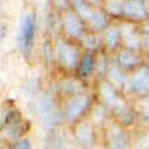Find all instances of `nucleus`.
<instances>
[{
	"instance_id": "9d476101",
	"label": "nucleus",
	"mask_w": 149,
	"mask_h": 149,
	"mask_svg": "<svg viewBox=\"0 0 149 149\" xmlns=\"http://www.w3.org/2000/svg\"><path fill=\"white\" fill-rule=\"evenodd\" d=\"M95 63H97L95 52L85 50V54L80 56V61H78V66H76L74 73L78 74L81 80H87V78H90L92 74L95 73Z\"/></svg>"
},
{
	"instance_id": "412c9836",
	"label": "nucleus",
	"mask_w": 149,
	"mask_h": 149,
	"mask_svg": "<svg viewBox=\"0 0 149 149\" xmlns=\"http://www.w3.org/2000/svg\"><path fill=\"white\" fill-rule=\"evenodd\" d=\"M0 134H2V125H0Z\"/></svg>"
},
{
	"instance_id": "7ed1b4c3",
	"label": "nucleus",
	"mask_w": 149,
	"mask_h": 149,
	"mask_svg": "<svg viewBox=\"0 0 149 149\" xmlns=\"http://www.w3.org/2000/svg\"><path fill=\"white\" fill-rule=\"evenodd\" d=\"M61 106H63V116H64V120L71 121V123H76L78 120H81L87 113L90 111V108H92V97L81 90V92L73 94V95L64 97V101H63Z\"/></svg>"
},
{
	"instance_id": "aec40b11",
	"label": "nucleus",
	"mask_w": 149,
	"mask_h": 149,
	"mask_svg": "<svg viewBox=\"0 0 149 149\" xmlns=\"http://www.w3.org/2000/svg\"><path fill=\"white\" fill-rule=\"evenodd\" d=\"M88 3H92V5H101L102 3V0H87Z\"/></svg>"
},
{
	"instance_id": "4468645a",
	"label": "nucleus",
	"mask_w": 149,
	"mask_h": 149,
	"mask_svg": "<svg viewBox=\"0 0 149 149\" xmlns=\"http://www.w3.org/2000/svg\"><path fill=\"white\" fill-rule=\"evenodd\" d=\"M80 43H81V47H85V50H88V52H99L101 49H102V38L99 35V31H87L83 37L80 38Z\"/></svg>"
},
{
	"instance_id": "6ab92c4d",
	"label": "nucleus",
	"mask_w": 149,
	"mask_h": 149,
	"mask_svg": "<svg viewBox=\"0 0 149 149\" xmlns=\"http://www.w3.org/2000/svg\"><path fill=\"white\" fill-rule=\"evenodd\" d=\"M12 148H16V149H30L31 148V144H30V141L28 139H17L16 141V144H12Z\"/></svg>"
},
{
	"instance_id": "f3484780",
	"label": "nucleus",
	"mask_w": 149,
	"mask_h": 149,
	"mask_svg": "<svg viewBox=\"0 0 149 149\" xmlns=\"http://www.w3.org/2000/svg\"><path fill=\"white\" fill-rule=\"evenodd\" d=\"M108 17H118L123 14V0H102Z\"/></svg>"
},
{
	"instance_id": "2eb2a0df",
	"label": "nucleus",
	"mask_w": 149,
	"mask_h": 149,
	"mask_svg": "<svg viewBox=\"0 0 149 149\" xmlns=\"http://www.w3.org/2000/svg\"><path fill=\"white\" fill-rule=\"evenodd\" d=\"M74 134H76V141L85 144V146H92L94 144V137H92V128L88 127V123L78 120L76 121V128H74Z\"/></svg>"
},
{
	"instance_id": "ddd939ff",
	"label": "nucleus",
	"mask_w": 149,
	"mask_h": 149,
	"mask_svg": "<svg viewBox=\"0 0 149 149\" xmlns=\"http://www.w3.org/2000/svg\"><path fill=\"white\" fill-rule=\"evenodd\" d=\"M120 40H121V31H120V28H116V26H106V28L102 30V47H104V49H108V50L118 49Z\"/></svg>"
},
{
	"instance_id": "20e7f679",
	"label": "nucleus",
	"mask_w": 149,
	"mask_h": 149,
	"mask_svg": "<svg viewBox=\"0 0 149 149\" xmlns=\"http://www.w3.org/2000/svg\"><path fill=\"white\" fill-rule=\"evenodd\" d=\"M59 14H61V17H59V26H61L63 37L71 38L74 42H80V38L88 31L85 19H83L74 9H66V10H63V12H59Z\"/></svg>"
},
{
	"instance_id": "9b49d317",
	"label": "nucleus",
	"mask_w": 149,
	"mask_h": 149,
	"mask_svg": "<svg viewBox=\"0 0 149 149\" xmlns=\"http://www.w3.org/2000/svg\"><path fill=\"white\" fill-rule=\"evenodd\" d=\"M99 97H101L102 104L108 106V108H114V106L120 102L118 88H116L113 83H109L108 80L101 81V87H99Z\"/></svg>"
},
{
	"instance_id": "f03ea898",
	"label": "nucleus",
	"mask_w": 149,
	"mask_h": 149,
	"mask_svg": "<svg viewBox=\"0 0 149 149\" xmlns=\"http://www.w3.org/2000/svg\"><path fill=\"white\" fill-rule=\"evenodd\" d=\"M80 56H81V52H80L78 42L66 37L57 38V42L54 45V57L59 63V66L64 70V73H74Z\"/></svg>"
},
{
	"instance_id": "f8f14e48",
	"label": "nucleus",
	"mask_w": 149,
	"mask_h": 149,
	"mask_svg": "<svg viewBox=\"0 0 149 149\" xmlns=\"http://www.w3.org/2000/svg\"><path fill=\"white\" fill-rule=\"evenodd\" d=\"M116 64L123 70H134L141 64V59L139 56L130 50V49H120L118 54H116Z\"/></svg>"
},
{
	"instance_id": "f257e3e1",
	"label": "nucleus",
	"mask_w": 149,
	"mask_h": 149,
	"mask_svg": "<svg viewBox=\"0 0 149 149\" xmlns=\"http://www.w3.org/2000/svg\"><path fill=\"white\" fill-rule=\"evenodd\" d=\"M37 109L38 114L43 121V125L50 130H54L56 127L64 123V116H63V106L57 101V97L52 92H43L37 101Z\"/></svg>"
},
{
	"instance_id": "a211bd4d",
	"label": "nucleus",
	"mask_w": 149,
	"mask_h": 149,
	"mask_svg": "<svg viewBox=\"0 0 149 149\" xmlns=\"http://www.w3.org/2000/svg\"><path fill=\"white\" fill-rule=\"evenodd\" d=\"M52 7L57 10V12H63L66 9H71V0H50Z\"/></svg>"
},
{
	"instance_id": "dca6fc26",
	"label": "nucleus",
	"mask_w": 149,
	"mask_h": 149,
	"mask_svg": "<svg viewBox=\"0 0 149 149\" xmlns=\"http://www.w3.org/2000/svg\"><path fill=\"white\" fill-rule=\"evenodd\" d=\"M108 142L111 148H125L127 146V135L121 130V127L113 125L108 128Z\"/></svg>"
},
{
	"instance_id": "423d86ee",
	"label": "nucleus",
	"mask_w": 149,
	"mask_h": 149,
	"mask_svg": "<svg viewBox=\"0 0 149 149\" xmlns=\"http://www.w3.org/2000/svg\"><path fill=\"white\" fill-rule=\"evenodd\" d=\"M28 127H30V123L23 118V114L17 108L10 106L3 113V130H5L7 137H10L12 141L21 139L28 132Z\"/></svg>"
},
{
	"instance_id": "0eeeda50",
	"label": "nucleus",
	"mask_w": 149,
	"mask_h": 149,
	"mask_svg": "<svg viewBox=\"0 0 149 149\" xmlns=\"http://www.w3.org/2000/svg\"><path fill=\"white\" fill-rule=\"evenodd\" d=\"M81 78L76 73H64L56 83V92L59 94V97H68V95H73L76 92H81Z\"/></svg>"
},
{
	"instance_id": "39448f33",
	"label": "nucleus",
	"mask_w": 149,
	"mask_h": 149,
	"mask_svg": "<svg viewBox=\"0 0 149 149\" xmlns=\"http://www.w3.org/2000/svg\"><path fill=\"white\" fill-rule=\"evenodd\" d=\"M35 37H37V17L33 12H24L21 16V24H19V35H17V43L19 50L23 56H30L35 45Z\"/></svg>"
},
{
	"instance_id": "1a4fd4ad",
	"label": "nucleus",
	"mask_w": 149,
	"mask_h": 149,
	"mask_svg": "<svg viewBox=\"0 0 149 149\" xmlns=\"http://www.w3.org/2000/svg\"><path fill=\"white\" fill-rule=\"evenodd\" d=\"M121 16L130 21H142L148 17V3L144 0H123Z\"/></svg>"
},
{
	"instance_id": "6e6552de",
	"label": "nucleus",
	"mask_w": 149,
	"mask_h": 149,
	"mask_svg": "<svg viewBox=\"0 0 149 149\" xmlns=\"http://www.w3.org/2000/svg\"><path fill=\"white\" fill-rule=\"evenodd\" d=\"M127 85H128L130 90L135 92V94H141V95L149 94V68L148 66L137 68V70L132 73V76L127 80Z\"/></svg>"
}]
</instances>
